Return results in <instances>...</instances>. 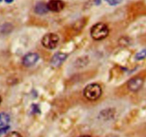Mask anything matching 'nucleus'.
Returning a JSON list of instances; mask_svg holds the SVG:
<instances>
[{
  "mask_svg": "<svg viewBox=\"0 0 146 137\" xmlns=\"http://www.w3.org/2000/svg\"><path fill=\"white\" fill-rule=\"evenodd\" d=\"M109 34V29L107 25L103 23H98L91 28V36L93 39L101 41L106 38Z\"/></svg>",
  "mask_w": 146,
  "mask_h": 137,
  "instance_id": "nucleus-1",
  "label": "nucleus"
},
{
  "mask_svg": "<svg viewBox=\"0 0 146 137\" xmlns=\"http://www.w3.org/2000/svg\"><path fill=\"white\" fill-rule=\"evenodd\" d=\"M101 95H102V89L98 84H90L84 88V97L90 101L97 100L99 99Z\"/></svg>",
  "mask_w": 146,
  "mask_h": 137,
  "instance_id": "nucleus-2",
  "label": "nucleus"
},
{
  "mask_svg": "<svg viewBox=\"0 0 146 137\" xmlns=\"http://www.w3.org/2000/svg\"><path fill=\"white\" fill-rule=\"evenodd\" d=\"M59 41V37L57 34L54 33L46 34L41 40V43L48 49H54L57 46Z\"/></svg>",
  "mask_w": 146,
  "mask_h": 137,
  "instance_id": "nucleus-3",
  "label": "nucleus"
},
{
  "mask_svg": "<svg viewBox=\"0 0 146 137\" xmlns=\"http://www.w3.org/2000/svg\"><path fill=\"white\" fill-rule=\"evenodd\" d=\"M143 85V80L140 77H135L130 80L128 82V89L133 92L138 91Z\"/></svg>",
  "mask_w": 146,
  "mask_h": 137,
  "instance_id": "nucleus-4",
  "label": "nucleus"
},
{
  "mask_svg": "<svg viewBox=\"0 0 146 137\" xmlns=\"http://www.w3.org/2000/svg\"><path fill=\"white\" fill-rule=\"evenodd\" d=\"M46 4L48 9L53 12H59L65 7V4L61 0H50Z\"/></svg>",
  "mask_w": 146,
  "mask_h": 137,
  "instance_id": "nucleus-5",
  "label": "nucleus"
},
{
  "mask_svg": "<svg viewBox=\"0 0 146 137\" xmlns=\"http://www.w3.org/2000/svg\"><path fill=\"white\" fill-rule=\"evenodd\" d=\"M39 56L35 53H30L24 55L22 60V63L26 67H31L35 65L38 61Z\"/></svg>",
  "mask_w": 146,
  "mask_h": 137,
  "instance_id": "nucleus-6",
  "label": "nucleus"
},
{
  "mask_svg": "<svg viewBox=\"0 0 146 137\" xmlns=\"http://www.w3.org/2000/svg\"><path fill=\"white\" fill-rule=\"evenodd\" d=\"M67 55L65 53H57L53 56L51 59V63L52 66L54 67H58L63 63L64 61L66 59Z\"/></svg>",
  "mask_w": 146,
  "mask_h": 137,
  "instance_id": "nucleus-7",
  "label": "nucleus"
},
{
  "mask_svg": "<svg viewBox=\"0 0 146 137\" xmlns=\"http://www.w3.org/2000/svg\"><path fill=\"white\" fill-rule=\"evenodd\" d=\"M48 11L47 4L45 3L39 2L36 5L35 7V12L38 14H44L47 13Z\"/></svg>",
  "mask_w": 146,
  "mask_h": 137,
  "instance_id": "nucleus-8",
  "label": "nucleus"
},
{
  "mask_svg": "<svg viewBox=\"0 0 146 137\" xmlns=\"http://www.w3.org/2000/svg\"><path fill=\"white\" fill-rule=\"evenodd\" d=\"M10 121V117L7 114L4 112L0 113V128L7 126Z\"/></svg>",
  "mask_w": 146,
  "mask_h": 137,
  "instance_id": "nucleus-9",
  "label": "nucleus"
},
{
  "mask_svg": "<svg viewBox=\"0 0 146 137\" xmlns=\"http://www.w3.org/2000/svg\"><path fill=\"white\" fill-rule=\"evenodd\" d=\"M145 58H146V49L142 50L139 53H138L136 55H135V58L137 60H142L144 59Z\"/></svg>",
  "mask_w": 146,
  "mask_h": 137,
  "instance_id": "nucleus-10",
  "label": "nucleus"
},
{
  "mask_svg": "<svg viewBox=\"0 0 146 137\" xmlns=\"http://www.w3.org/2000/svg\"><path fill=\"white\" fill-rule=\"evenodd\" d=\"M109 5L111 6H116L118 4H121L123 0H105Z\"/></svg>",
  "mask_w": 146,
  "mask_h": 137,
  "instance_id": "nucleus-11",
  "label": "nucleus"
},
{
  "mask_svg": "<svg viewBox=\"0 0 146 137\" xmlns=\"http://www.w3.org/2000/svg\"><path fill=\"white\" fill-rule=\"evenodd\" d=\"M6 137H22L19 133L17 132H11L9 133Z\"/></svg>",
  "mask_w": 146,
  "mask_h": 137,
  "instance_id": "nucleus-12",
  "label": "nucleus"
},
{
  "mask_svg": "<svg viewBox=\"0 0 146 137\" xmlns=\"http://www.w3.org/2000/svg\"><path fill=\"white\" fill-rule=\"evenodd\" d=\"M9 129V127L8 126H4V127L0 128V136H1V135H2V134H5L6 132L8 131Z\"/></svg>",
  "mask_w": 146,
  "mask_h": 137,
  "instance_id": "nucleus-13",
  "label": "nucleus"
},
{
  "mask_svg": "<svg viewBox=\"0 0 146 137\" xmlns=\"http://www.w3.org/2000/svg\"><path fill=\"white\" fill-rule=\"evenodd\" d=\"M13 1H14V0H5L6 2L8 3V4H9V3H11Z\"/></svg>",
  "mask_w": 146,
  "mask_h": 137,
  "instance_id": "nucleus-14",
  "label": "nucleus"
},
{
  "mask_svg": "<svg viewBox=\"0 0 146 137\" xmlns=\"http://www.w3.org/2000/svg\"><path fill=\"white\" fill-rule=\"evenodd\" d=\"M80 137H91V136H86H86H80Z\"/></svg>",
  "mask_w": 146,
  "mask_h": 137,
  "instance_id": "nucleus-15",
  "label": "nucleus"
},
{
  "mask_svg": "<svg viewBox=\"0 0 146 137\" xmlns=\"http://www.w3.org/2000/svg\"><path fill=\"white\" fill-rule=\"evenodd\" d=\"M1 100H2V99H1V97H0V104H1Z\"/></svg>",
  "mask_w": 146,
  "mask_h": 137,
  "instance_id": "nucleus-16",
  "label": "nucleus"
},
{
  "mask_svg": "<svg viewBox=\"0 0 146 137\" xmlns=\"http://www.w3.org/2000/svg\"><path fill=\"white\" fill-rule=\"evenodd\" d=\"M1 1V0H0V1Z\"/></svg>",
  "mask_w": 146,
  "mask_h": 137,
  "instance_id": "nucleus-17",
  "label": "nucleus"
}]
</instances>
